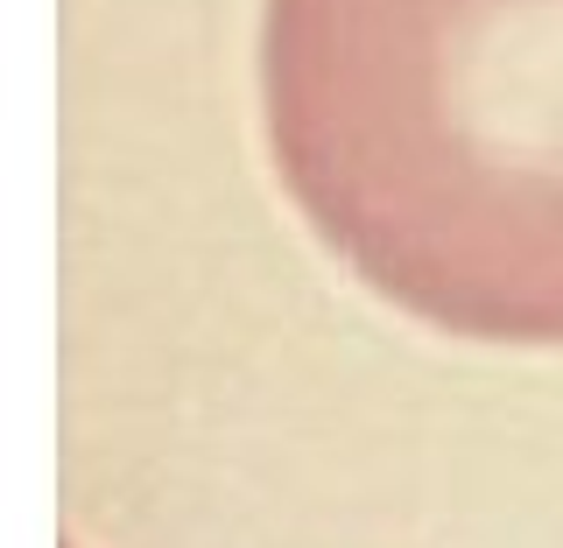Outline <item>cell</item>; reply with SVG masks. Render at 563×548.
Returning a JSON list of instances; mask_svg holds the SVG:
<instances>
[{
  "label": "cell",
  "mask_w": 563,
  "mask_h": 548,
  "mask_svg": "<svg viewBox=\"0 0 563 548\" xmlns=\"http://www.w3.org/2000/svg\"><path fill=\"white\" fill-rule=\"evenodd\" d=\"M261 141L366 295L563 351V0H268Z\"/></svg>",
  "instance_id": "cell-1"
}]
</instances>
